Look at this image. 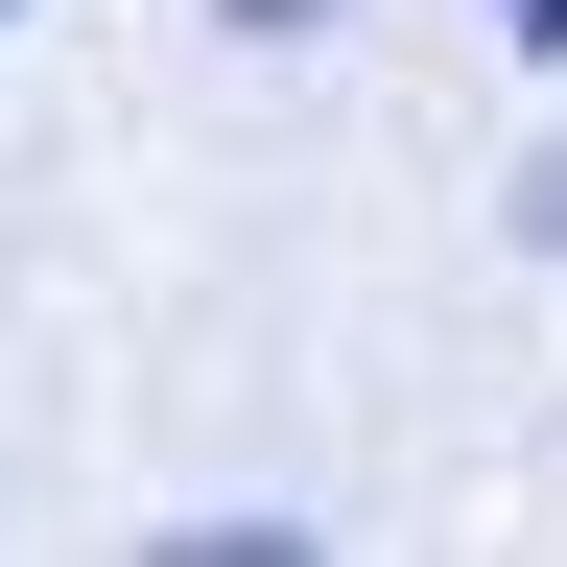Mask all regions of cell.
Listing matches in <instances>:
<instances>
[{"label": "cell", "instance_id": "1", "mask_svg": "<svg viewBox=\"0 0 567 567\" xmlns=\"http://www.w3.org/2000/svg\"><path fill=\"white\" fill-rule=\"evenodd\" d=\"M496 24H520V48H567V0H496Z\"/></svg>", "mask_w": 567, "mask_h": 567}, {"label": "cell", "instance_id": "3", "mask_svg": "<svg viewBox=\"0 0 567 567\" xmlns=\"http://www.w3.org/2000/svg\"><path fill=\"white\" fill-rule=\"evenodd\" d=\"M544 237H567V166H544Z\"/></svg>", "mask_w": 567, "mask_h": 567}, {"label": "cell", "instance_id": "2", "mask_svg": "<svg viewBox=\"0 0 567 567\" xmlns=\"http://www.w3.org/2000/svg\"><path fill=\"white\" fill-rule=\"evenodd\" d=\"M237 24H331V0H237Z\"/></svg>", "mask_w": 567, "mask_h": 567}, {"label": "cell", "instance_id": "4", "mask_svg": "<svg viewBox=\"0 0 567 567\" xmlns=\"http://www.w3.org/2000/svg\"><path fill=\"white\" fill-rule=\"evenodd\" d=\"M0 24H24V0H0Z\"/></svg>", "mask_w": 567, "mask_h": 567}]
</instances>
